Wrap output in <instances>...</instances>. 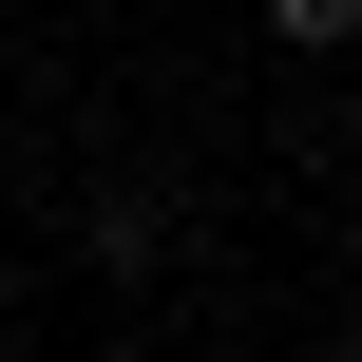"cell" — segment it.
Segmentation results:
<instances>
[{
    "mask_svg": "<svg viewBox=\"0 0 362 362\" xmlns=\"http://www.w3.org/2000/svg\"><path fill=\"white\" fill-rule=\"evenodd\" d=\"M267 38H362V0H267Z\"/></svg>",
    "mask_w": 362,
    "mask_h": 362,
    "instance_id": "obj_1",
    "label": "cell"
},
{
    "mask_svg": "<svg viewBox=\"0 0 362 362\" xmlns=\"http://www.w3.org/2000/svg\"><path fill=\"white\" fill-rule=\"evenodd\" d=\"M0 344H19V286H0Z\"/></svg>",
    "mask_w": 362,
    "mask_h": 362,
    "instance_id": "obj_2",
    "label": "cell"
}]
</instances>
